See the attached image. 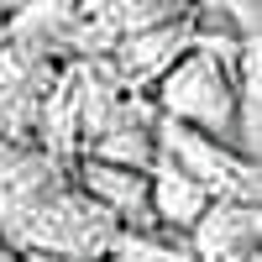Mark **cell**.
Instances as JSON below:
<instances>
[{
  "instance_id": "obj_6",
  "label": "cell",
  "mask_w": 262,
  "mask_h": 262,
  "mask_svg": "<svg viewBox=\"0 0 262 262\" xmlns=\"http://www.w3.org/2000/svg\"><path fill=\"white\" fill-rule=\"evenodd\" d=\"M105 262H189V252L179 242H168L163 231H121Z\"/></svg>"
},
{
  "instance_id": "obj_2",
  "label": "cell",
  "mask_w": 262,
  "mask_h": 262,
  "mask_svg": "<svg viewBox=\"0 0 262 262\" xmlns=\"http://www.w3.org/2000/svg\"><path fill=\"white\" fill-rule=\"evenodd\" d=\"M84 194L121 231H163L158 215H152V168H126V163L90 158L84 163Z\"/></svg>"
},
{
  "instance_id": "obj_7",
  "label": "cell",
  "mask_w": 262,
  "mask_h": 262,
  "mask_svg": "<svg viewBox=\"0 0 262 262\" xmlns=\"http://www.w3.org/2000/svg\"><path fill=\"white\" fill-rule=\"evenodd\" d=\"M121 37L142 32V27H158V21H173V0H100L95 6Z\"/></svg>"
},
{
  "instance_id": "obj_1",
  "label": "cell",
  "mask_w": 262,
  "mask_h": 262,
  "mask_svg": "<svg viewBox=\"0 0 262 262\" xmlns=\"http://www.w3.org/2000/svg\"><path fill=\"white\" fill-rule=\"evenodd\" d=\"M236 63L242 58L221 53V42L200 37L158 79L163 116L189 126V131H205V137L226 142V147H236L242 142V74H236Z\"/></svg>"
},
{
  "instance_id": "obj_5",
  "label": "cell",
  "mask_w": 262,
  "mask_h": 262,
  "mask_svg": "<svg viewBox=\"0 0 262 262\" xmlns=\"http://www.w3.org/2000/svg\"><path fill=\"white\" fill-rule=\"evenodd\" d=\"M210 205H215V189L158 152V163H152V215H158V226L194 236V226L210 215Z\"/></svg>"
},
{
  "instance_id": "obj_8",
  "label": "cell",
  "mask_w": 262,
  "mask_h": 262,
  "mask_svg": "<svg viewBox=\"0 0 262 262\" xmlns=\"http://www.w3.org/2000/svg\"><path fill=\"white\" fill-rule=\"evenodd\" d=\"M21 262H79V257H69V252H48V247H27V252H21Z\"/></svg>"
},
{
  "instance_id": "obj_9",
  "label": "cell",
  "mask_w": 262,
  "mask_h": 262,
  "mask_svg": "<svg viewBox=\"0 0 262 262\" xmlns=\"http://www.w3.org/2000/svg\"><path fill=\"white\" fill-rule=\"evenodd\" d=\"M0 262H11V257H6V252H0Z\"/></svg>"
},
{
  "instance_id": "obj_3",
  "label": "cell",
  "mask_w": 262,
  "mask_h": 262,
  "mask_svg": "<svg viewBox=\"0 0 262 262\" xmlns=\"http://www.w3.org/2000/svg\"><path fill=\"white\" fill-rule=\"evenodd\" d=\"M210 262H236V257H262V205L252 200H215L210 215L189 236Z\"/></svg>"
},
{
  "instance_id": "obj_4",
  "label": "cell",
  "mask_w": 262,
  "mask_h": 262,
  "mask_svg": "<svg viewBox=\"0 0 262 262\" xmlns=\"http://www.w3.org/2000/svg\"><path fill=\"white\" fill-rule=\"evenodd\" d=\"M194 42H200V32H194L184 16H173V21H158V27H142V32L121 37L116 63H121V74L131 84H147V79H163Z\"/></svg>"
}]
</instances>
